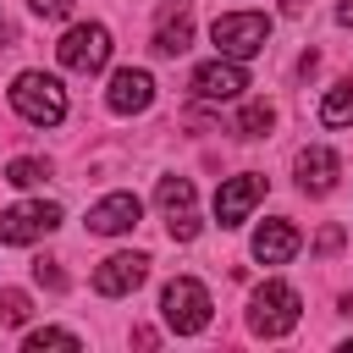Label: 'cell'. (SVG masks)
I'll return each mask as SVG.
<instances>
[{"instance_id":"cell-25","label":"cell","mask_w":353,"mask_h":353,"mask_svg":"<svg viewBox=\"0 0 353 353\" xmlns=\"http://www.w3.org/2000/svg\"><path fill=\"white\" fill-rule=\"evenodd\" d=\"M281 6H287V11H303V6H309V0H281Z\"/></svg>"},{"instance_id":"cell-24","label":"cell","mask_w":353,"mask_h":353,"mask_svg":"<svg viewBox=\"0 0 353 353\" xmlns=\"http://www.w3.org/2000/svg\"><path fill=\"white\" fill-rule=\"evenodd\" d=\"M336 22H342V28H353V0H342V6H336Z\"/></svg>"},{"instance_id":"cell-2","label":"cell","mask_w":353,"mask_h":353,"mask_svg":"<svg viewBox=\"0 0 353 353\" xmlns=\"http://www.w3.org/2000/svg\"><path fill=\"white\" fill-rule=\"evenodd\" d=\"M298 314H303V298H298L287 281H259L254 298H248V331L265 336V342L287 336V331L298 325Z\"/></svg>"},{"instance_id":"cell-21","label":"cell","mask_w":353,"mask_h":353,"mask_svg":"<svg viewBox=\"0 0 353 353\" xmlns=\"http://www.w3.org/2000/svg\"><path fill=\"white\" fill-rule=\"evenodd\" d=\"M33 276H39L44 287H55V292L66 287V276H61V265H55V259H39V265H33Z\"/></svg>"},{"instance_id":"cell-11","label":"cell","mask_w":353,"mask_h":353,"mask_svg":"<svg viewBox=\"0 0 353 353\" xmlns=\"http://www.w3.org/2000/svg\"><path fill=\"white\" fill-rule=\"evenodd\" d=\"M105 105H110L116 116H138V110H149V105H154V77H149L143 66H121V72H110Z\"/></svg>"},{"instance_id":"cell-1","label":"cell","mask_w":353,"mask_h":353,"mask_svg":"<svg viewBox=\"0 0 353 353\" xmlns=\"http://www.w3.org/2000/svg\"><path fill=\"white\" fill-rule=\"evenodd\" d=\"M11 110H17L22 121H33V127L66 121V88H61V77H50V72H17V83H11Z\"/></svg>"},{"instance_id":"cell-9","label":"cell","mask_w":353,"mask_h":353,"mask_svg":"<svg viewBox=\"0 0 353 353\" xmlns=\"http://www.w3.org/2000/svg\"><path fill=\"white\" fill-rule=\"evenodd\" d=\"M265 199V176L259 171H243V176H226L221 193H215V221L221 226H243L254 215V204Z\"/></svg>"},{"instance_id":"cell-10","label":"cell","mask_w":353,"mask_h":353,"mask_svg":"<svg viewBox=\"0 0 353 353\" xmlns=\"http://www.w3.org/2000/svg\"><path fill=\"white\" fill-rule=\"evenodd\" d=\"M143 276H149V254H110V259H99V270H94V292L99 298H127V292H138L143 287Z\"/></svg>"},{"instance_id":"cell-20","label":"cell","mask_w":353,"mask_h":353,"mask_svg":"<svg viewBox=\"0 0 353 353\" xmlns=\"http://www.w3.org/2000/svg\"><path fill=\"white\" fill-rule=\"evenodd\" d=\"M28 292H17V287H6L0 292V325H28Z\"/></svg>"},{"instance_id":"cell-4","label":"cell","mask_w":353,"mask_h":353,"mask_svg":"<svg viewBox=\"0 0 353 353\" xmlns=\"http://www.w3.org/2000/svg\"><path fill=\"white\" fill-rule=\"evenodd\" d=\"M210 39H215L221 55L254 61V55L270 44V17H265V11H221V17L210 22Z\"/></svg>"},{"instance_id":"cell-12","label":"cell","mask_w":353,"mask_h":353,"mask_svg":"<svg viewBox=\"0 0 353 353\" xmlns=\"http://www.w3.org/2000/svg\"><path fill=\"white\" fill-rule=\"evenodd\" d=\"M138 215H143L138 193H105V199L88 210V232H99V237H121V232L138 226Z\"/></svg>"},{"instance_id":"cell-23","label":"cell","mask_w":353,"mask_h":353,"mask_svg":"<svg viewBox=\"0 0 353 353\" xmlns=\"http://www.w3.org/2000/svg\"><path fill=\"white\" fill-rule=\"evenodd\" d=\"M314 248H320V254H331V248H342V226H325V232H320V243H314Z\"/></svg>"},{"instance_id":"cell-7","label":"cell","mask_w":353,"mask_h":353,"mask_svg":"<svg viewBox=\"0 0 353 353\" xmlns=\"http://www.w3.org/2000/svg\"><path fill=\"white\" fill-rule=\"evenodd\" d=\"M243 88H248V72H243V61H232V55H215V61H204V66L193 72V99H199V105L243 99Z\"/></svg>"},{"instance_id":"cell-8","label":"cell","mask_w":353,"mask_h":353,"mask_svg":"<svg viewBox=\"0 0 353 353\" xmlns=\"http://www.w3.org/2000/svg\"><path fill=\"white\" fill-rule=\"evenodd\" d=\"M154 204L165 210V232H171L176 243H193V237H199V215H193V182H188V176H160Z\"/></svg>"},{"instance_id":"cell-13","label":"cell","mask_w":353,"mask_h":353,"mask_svg":"<svg viewBox=\"0 0 353 353\" xmlns=\"http://www.w3.org/2000/svg\"><path fill=\"white\" fill-rule=\"evenodd\" d=\"M336 176H342V160H336V149H325V143H309L303 154H298V188L303 193H331L336 188Z\"/></svg>"},{"instance_id":"cell-17","label":"cell","mask_w":353,"mask_h":353,"mask_svg":"<svg viewBox=\"0 0 353 353\" xmlns=\"http://www.w3.org/2000/svg\"><path fill=\"white\" fill-rule=\"evenodd\" d=\"M276 127V110L265 105V99H248L243 110H237V138H265Z\"/></svg>"},{"instance_id":"cell-16","label":"cell","mask_w":353,"mask_h":353,"mask_svg":"<svg viewBox=\"0 0 353 353\" xmlns=\"http://www.w3.org/2000/svg\"><path fill=\"white\" fill-rule=\"evenodd\" d=\"M188 44H193V17L188 11H176V17H165L154 28V55H182Z\"/></svg>"},{"instance_id":"cell-3","label":"cell","mask_w":353,"mask_h":353,"mask_svg":"<svg viewBox=\"0 0 353 353\" xmlns=\"http://www.w3.org/2000/svg\"><path fill=\"white\" fill-rule=\"evenodd\" d=\"M210 292H204V281H193V276H176V281H165L160 287V320L176 331V336H199L204 325H210Z\"/></svg>"},{"instance_id":"cell-19","label":"cell","mask_w":353,"mask_h":353,"mask_svg":"<svg viewBox=\"0 0 353 353\" xmlns=\"http://www.w3.org/2000/svg\"><path fill=\"white\" fill-rule=\"evenodd\" d=\"M44 176H50V165H44V160H28V154L6 165V182H11V188H39Z\"/></svg>"},{"instance_id":"cell-18","label":"cell","mask_w":353,"mask_h":353,"mask_svg":"<svg viewBox=\"0 0 353 353\" xmlns=\"http://www.w3.org/2000/svg\"><path fill=\"white\" fill-rule=\"evenodd\" d=\"M44 347H66V353H77L83 342H77V331H61V325H39V331L22 336V353H44Z\"/></svg>"},{"instance_id":"cell-22","label":"cell","mask_w":353,"mask_h":353,"mask_svg":"<svg viewBox=\"0 0 353 353\" xmlns=\"http://www.w3.org/2000/svg\"><path fill=\"white\" fill-rule=\"evenodd\" d=\"M28 6H33V17H66L77 0H28Z\"/></svg>"},{"instance_id":"cell-15","label":"cell","mask_w":353,"mask_h":353,"mask_svg":"<svg viewBox=\"0 0 353 353\" xmlns=\"http://www.w3.org/2000/svg\"><path fill=\"white\" fill-rule=\"evenodd\" d=\"M320 121L325 127H353V77H336L320 99Z\"/></svg>"},{"instance_id":"cell-5","label":"cell","mask_w":353,"mask_h":353,"mask_svg":"<svg viewBox=\"0 0 353 353\" xmlns=\"http://www.w3.org/2000/svg\"><path fill=\"white\" fill-rule=\"evenodd\" d=\"M55 61L66 66V72H105V61H110V28L105 22H77V28H66L61 33V44H55Z\"/></svg>"},{"instance_id":"cell-6","label":"cell","mask_w":353,"mask_h":353,"mask_svg":"<svg viewBox=\"0 0 353 353\" xmlns=\"http://www.w3.org/2000/svg\"><path fill=\"white\" fill-rule=\"evenodd\" d=\"M61 221H66V215H61V204L22 199V204L0 210V243H11V248H28V243H39L44 232H55Z\"/></svg>"},{"instance_id":"cell-14","label":"cell","mask_w":353,"mask_h":353,"mask_svg":"<svg viewBox=\"0 0 353 353\" xmlns=\"http://www.w3.org/2000/svg\"><path fill=\"white\" fill-rule=\"evenodd\" d=\"M298 243H303V237H298V226L276 215V221H259V232H254V243H248V248H254V259H259V265H287V259L298 254Z\"/></svg>"}]
</instances>
